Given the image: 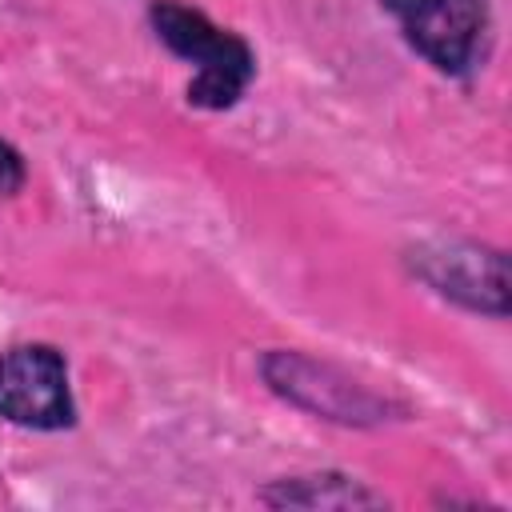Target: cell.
Returning <instances> with one entry per match:
<instances>
[{
    "label": "cell",
    "instance_id": "1",
    "mask_svg": "<svg viewBox=\"0 0 512 512\" xmlns=\"http://www.w3.org/2000/svg\"><path fill=\"white\" fill-rule=\"evenodd\" d=\"M152 28L156 36L184 60H192L200 72L188 84V104L196 108H232L240 92L248 88L256 64L252 52L240 36L228 28H216L204 12L176 4V0H156L152 4Z\"/></svg>",
    "mask_w": 512,
    "mask_h": 512
},
{
    "label": "cell",
    "instance_id": "2",
    "mask_svg": "<svg viewBox=\"0 0 512 512\" xmlns=\"http://www.w3.org/2000/svg\"><path fill=\"white\" fill-rule=\"evenodd\" d=\"M0 416L44 432L76 420L68 368L52 344H16L0 356Z\"/></svg>",
    "mask_w": 512,
    "mask_h": 512
},
{
    "label": "cell",
    "instance_id": "3",
    "mask_svg": "<svg viewBox=\"0 0 512 512\" xmlns=\"http://www.w3.org/2000/svg\"><path fill=\"white\" fill-rule=\"evenodd\" d=\"M404 40L440 72H468L484 48V0H384Z\"/></svg>",
    "mask_w": 512,
    "mask_h": 512
},
{
    "label": "cell",
    "instance_id": "4",
    "mask_svg": "<svg viewBox=\"0 0 512 512\" xmlns=\"http://www.w3.org/2000/svg\"><path fill=\"white\" fill-rule=\"evenodd\" d=\"M420 272L428 284H436L444 296L464 300L468 308L480 312H508V276H504V256L472 244H448L440 252L420 256Z\"/></svg>",
    "mask_w": 512,
    "mask_h": 512
},
{
    "label": "cell",
    "instance_id": "5",
    "mask_svg": "<svg viewBox=\"0 0 512 512\" xmlns=\"http://www.w3.org/2000/svg\"><path fill=\"white\" fill-rule=\"evenodd\" d=\"M264 376L288 400H296V404H304L312 412H324L332 420H364V416L380 412V400H372L368 392L348 388L344 380L332 384V372L324 364H312V360H304L296 352H272L264 360Z\"/></svg>",
    "mask_w": 512,
    "mask_h": 512
},
{
    "label": "cell",
    "instance_id": "6",
    "mask_svg": "<svg viewBox=\"0 0 512 512\" xmlns=\"http://www.w3.org/2000/svg\"><path fill=\"white\" fill-rule=\"evenodd\" d=\"M268 504H300V508H360V504H380L376 492L360 488L348 476H292L280 480L276 488L264 492Z\"/></svg>",
    "mask_w": 512,
    "mask_h": 512
},
{
    "label": "cell",
    "instance_id": "7",
    "mask_svg": "<svg viewBox=\"0 0 512 512\" xmlns=\"http://www.w3.org/2000/svg\"><path fill=\"white\" fill-rule=\"evenodd\" d=\"M20 184H24V160L16 156L12 144L0 140V192L12 196V192H20Z\"/></svg>",
    "mask_w": 512,
    "mask_h": 512
}]
</instances>
